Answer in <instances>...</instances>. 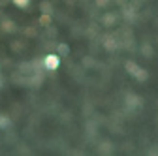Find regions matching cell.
Masks as SVG:
<instances>
[{
  "instance_id": "5",
  "label": "cell",
  "mask_w": 158,
  "mask_h": 156,
  "mask_svg": "<svg viewBox=\"0 0 158 156\" xmlns=\"http://www.w3.org/2000/svg\"><path fill=\"white\" fill-rule=\"evenodd\" d=\"M11 2H13V4H15L17 8H27L30 0H11Z\"/></svg>"
},
{
  "instance_id": "1",
  "label": "cell",
  "mask_w": 158,
  "mask_h": 156,
  "mask_svg": "<svg viewBox=\"0 0 158 156\" xmlns=\"http://www.w3.org/2000/svg\"><path fill=\"white\" fill-rule=\"evenodd\" d=\"M126 70H128V72H130V73L135 77V79H139V81H143L145 77H147V73H145L141 68H137L134 62H128V64H126Z\"/></svg>"
},
{
  "instance_id": "2",
  "label": "cell",
  "mask_w": 158,
  "mask_h": 156,
  "mask_svg": "<svg viewBox=\"0 0 158 156\" xmlns=\"http://www.w3.org/2000/svg\"><path fill=\"white\" fill-rule=\"evenodd\" d=\"M44 64H45L47 70L55 72V70L58 68V64H60V60H58V55H47V56H45V60H44Z\"/></svg>"
},
{
  "instance_id": "6",
  "label": "cell",
  "mask_w": 158,
  "mask_h": 156,
  "mask_svg": "<svg viewBox=\"0 0 158 156\" xmlns=\"http://www.w3.org/2000/svg\"><path fill=\"white\" fill-rule=\"evenodd\" d=\"M40 23H42L44 27H49V23H51V17H49V15H42V17H40Z\"/></svg>"
},
{
  "instance_id": "7",
  "label": "cell",
  "mask_w": 158,
  "mask_h": 156,
  "mask_svg": "<svg viewBox=\"0 0 158 156\" xmlns=\"http://www.w3.org/2000/svg\"><path fill=\"white\" fill-rule=\"evenodd\" d=\"M96 4H98V6H106L107 0H96Z\"/></svg>"
},
{
  "instance_id": "3",
  "label": "cell",
  "mask_w": 158,
  "mask_h": 156,
  "mask_svg": "<svg viewBox=\"0 0 158 156\" xmlns=\"http://www.w3.org/2000/svg\"><path fill=\"white\" fill-rule=\"evenodd\" d=\"M0 27H2V30H4V32H11V30L15 28L13 21H2V25H0Z\"/></svg>"
},
{
  "instance_id": "4",
  "label": "cell",
  "mask_w": 158,
  "mask_h": 156,
  "mask_svg": "<svg viewBox=\"0 0 158 156\" xmlns=\"http://www.w3.org/2000/svg\"><path fill=\"white\" fill-rule=\"evenodd\" d=\"M11 122H10V119L6 115H0V130H4V128H8Z\"/></svg>"
}]
</instances>
